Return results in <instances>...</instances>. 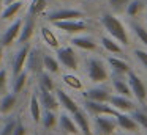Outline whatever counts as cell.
Here are the masks:
<instances>
[{"instance_id":"8","label":"cell","mask_w":147,"mask_h":135,"mask_svg":"<svg viewBox=\"0 0 147 135\" xmlns=\"http://www.w3.org/2000/svg\"><path fill=\"white\" fill-rule=\"evenodd\" d=\"M127 80L128 85H130V90L133 93V96L136 97L139 102H146L147 100V86L144 85L142 78L133 71H128L127 74Z\"/></svg>"},{"instance_id":"25","label":"cell","mask_w":147,"mask_h":135,"mask_svg":"<svg viewBox=\"0 0 147 135\" xmlns=\"http://www.w3.org/2000/svg\"><path fill=\"white\" fill-rule=\"evenodd\" d=\"M115 122H117V127H120L125 132H138V129H139L138 122L131 118V115H127L123 112H120L115 116Z\"/></svg>"},{"instance_id":"16","label":"cell","mask_w":147,"mask_h":135,"mask_svg":"<svg viewBox=\"0 0 147 135\" xmlns=\"http://www.w3.org/2000/svg\"><path fill=\"white\" fill-rule=\"evenodd\" d=\"M52 93H54V91H48V90H45V88L36 86V96H38V99H40L41 107L46 110H54V112H57L59 102H57L55 94H52Z\"/></svg>"},{"instance_id":"10","label":"cell","mask_w":147,"mask_h":135,"mask_svg":"<svg viewBox=\"0 0 147 135\" xmlns=\"http://www.w3.org/2000/svg\"><path fill=\"white\" fill-rule=\"evenodd\" d=\"M26 71L32 74H38L40 71H43V53L40 52L38 47H30L29 53H27L26 60Z\"/></svg>"},{"instance_id":"7","label":"cell","mask_w":147,"mask_h":135,"mask_svg":"<svg viewBox=\"0 0 147 135\" xmlns=\"http://www.w3.org/2000/svg\"><path fill=\"white\" fill-rule=\"evenodd\" d=\"M84 110H86L89 115H109V116H117L120 112L111 107L108 102H96V100H89V99H84Z\"/></svg>"},{"instance_id":"29","label":"cell","mask_w":147,"mask_h":135,"mask_svg":"<svg viewBox=\"0 0 147 135\" xmlns=\"http://www.w3.org/2000/svg\"><path fill=\"white\" fill-rule=\"evenodd\" d=\"M46 9H48V0H30V3L27 5V16L36 19L45 14Z\"/></svg>"},{"instance_id":"23","label":"cell","mask_w":147,"mask_h":135,"mask_svg":"<svg viewBox=\"0 0 147 135\" xmlns=\"http://www.w3.org/2000/svg\"><path fill=\"white\" fill-rule=\"evenodd\" d=\"M106 63L111 68V71L114 72V75H127L128 71H131L130 65L125 60H122L120 57H108Z\"/></svg>"},{"instance_id":"6","label":"cell","mask_w":147,"mask_h":135,"mask_svg":"<svg viewBox=\"0 0 147 135\" xmlns=\"http://www.w3.org/2000/svg\"><path fill=\"white\" fill-rule=\"evenodd\" d=\"M84 11L78 8H57V9H52L46 14V21L49 24L52 22H57V21H68V19H82L84 17Z\"/></svg>"},{"instance_id":"42","label":"cell","mask_w":147,"mask_h":135,"mask_svg":"<svg viewBox=\"0 0 147 135\" xmlns=\"http://www.w3.org/2000/svg\"><path fill=\"white\" fill-rule=\"evenodd\" d=\"M3 58H5V47L0 44V68H2V63H3Z\"/></svg>"},{"instance_id":"43","label":"cell","mask_w":147,"mask_h":135,"mask_svg":"<svg viewBox=\"0 0 147 135\" xmlns=\"http://www.w3.org/2000/svg\"><path fill=\"white\" fill-rule=\"evenodd\" d=\"M2 8H3V0H0V11H2Z\"/></svg>"},{"instance_id":"45","label":"cell","mask_w":147,"mask_h":135,"mask_svg":"<svg viewBox=\"0 0 147 135\" xmlns=\"http://www.w3.org/2000/svg\"><path fill=\"white\" fill-rule=\"evenodd\" d=\"M2 121H3V119H2V115H0V124H2Z\"/></svg>"},{"instance_id":"14","label":"cell","mask_w":147,"mask_h":135,"mask_svg":"<svg viewBox=\"0 0 147 135\" xmlns=\"http://www.w3.org/2000/svg\"><path fill=\"white\" fill-rule=\"evenodd\" d=\"M54 91H55V97H57L59 107H62L65 112H68V113L73 115L76 110H79V104H78L65 90H62V88H55Z\"/></svg>"},{"instance_id":"15","label":"cell","mask_w":147,"mask_h":135,"mask_svg":"<svg viewBox=\"0 0 147 135\" xmlns=\"http://www.w3.org/2000/svg\"><path fill=\"white\" fill-rule=\"evenodd\" d=\"M40 36H41V41L45 43V46H48L49 49L55 50L60 47V39H59L54 27H51V25H41L40 27Z\"/></svg>"},{"instance_id":"47","label":"cell","mask_w":147,"mask_h":135,"mask_svg":"<svg viewBox=\"0 0 147 135\" xmlns=\"http://www.w3.org/2000/svg\"><path fill=\"white\" fill-rule=\"evenodd\" d=\"M146 24H147V14H146Z\"/></svg>"},{"instance_id":"28","label":"cell","mask_w":147,"mask_h":135,"mask_svg":"<svg viewBox=\"0 0 147 135\" xmlns=\"http://www.w3.org/2000/svg\"><path fill=\"white\" fill-rule=\"evenodd\" d=\"M60 78H62V83L67 88H70V90H74V91H82L84 90V82L81 80V77L76 75L74 72H63Z\"/></svg>"},{"instance_id":"5","label":"cell","mask_w":147,"mask_h":135,"mask_svg":"<svg viewBox=\"0 0 147 135\" xmlns=\"http://www.w3.org/2000/svg\"><path fill=\"white\" fill-rule=\"evenodd\" d=\"M52 27L59 31H63L68 35H78V33H84L89 30V25L86 21L82 19H68V21H57L52 22Z\"/></svg>"},{"instance_id":"11","label":"cell","mask_w":147,"mask_h":135,"mask_svg":"<svg viewBox=\"0 0 147 135\" xmlns=\"http://www.w3.org/2000/svg\"><path fill=\"white\" fill-rule=\"evenodd\" d=\"M57 126H59V129H60V132L63 135H81L79 129H78L76 122H74V119H73V116L68 112H65V110L57 116Z\"/></svg>"},{"instance_id":"40","label":"cell","mask_w":147,"mask_h":135,"mask_svg":"<svg viewBox=\"0 0 147 135\" xmlns=\"http://www.w3.org/2000/svg\"><path fill=\"white\" fill-rule=\"evenodd\" d=\"M128 2H130V0H108L109 6H111L114 11H122V9H125V6L128 5Z\"/></svg>"},{"instance_id":"27","label":"cell","mask_w":147,"mask_h":135,"mask_svg":"<svg viewBox=\"0 0 147 135\" xmlns=\"http://www.w3.org/2000/svg\"><path fill=\"white\" fill-rule=\"evenodd\" d=\"M112 88H114V91L117 94H120V96H127V97L133 96L125 75H114V77H112Z\"/></svg>"},{"instance_id":"19","label":"cell","mask_w":147,"mask_h":135,"mask_svg":"<svg viewBox=\"0 0 147 135\" xmlns=\"http://www.w3.org/2000/svg\"><path fill=\"white\" fill-rule=\"evenodd\" d=\"M27 108H29V118L33 124H40L41 121V113H43V107L40 104V99L36 96V91H33L29 97V104H27Z\"/></svg>"},{"instance_id":"13","label":"cell","mask_w":147,"mask_h":135,"mask_svg":"<svg viewBox=\"0 0 147 135\" xmlns=\"http://www.w3.org/2000/svg\"><path fill=\"white\" fill-rule=\"evenodd\" d=\"M29 49H30V46H29V43H27V44H21V47L14 52L13 63H11V72H13V77L26 69V60H27Z\"/></svg>"},{"instance_id":"33","label":"cell","mask_w":147,"mask_h":135,"mask_svg":"<svg viewBox=\"0 0 147 135\" xmlns=\"http://www.w3.org/2000/svg\"><path fill=\"white\" fill-rule=\"evenodd\" d=\"M29 72L24 69L22 72H19L18 75H14L13 77V85H11V91H13L14 94H19L22 93V90L26 88L27 85V80H29Z\"/></svg>"},{"instance_id":"39","label":"cell","mask_w":147,"mask_h":135,"mask_svg":"<svg viewBox=\"0 0 147 135\" xmlns=\"http://www.w3.org/2000/svg\"><path fill=\"white\" fill-rule=\"evenodd\" d=\"M133 55H134V58H136L138 61H139V65L147 71V52H146V50H142V49H136V50L133 52Z\"/></svg>"},{"instance_id":"3","label":"cell","mask_w":147,"mask_h":135,"mask_svg":"<svg viewBox=\"0 0 147 135\" xmlns=\"http://www.w3.org/2000/svg\"><path fill=\"white\" fill-rule=\"evenodd\" d=\"M55 58L68 71H78L79 69V58L73 46H63L55 49Z\"/></svg>"},{"instance_id":"2","label":"cell","mask_w":147,"mask_h":135,"mask_svg":"<svg viewBox=\"0 0 147 135\" xmlns=\"http://www.w3.org/2000/svg\"><path fill=\"white\" fill-rule=\"evenodd\" d=\"M86 74L89 77V80L92 83H105L109 78V71L106 61H103L101 58H96V57H90L86 60Z\"/></svg>"},{"instance_id":"17","label":"cell","mask_w":147,"mask_h":135,"mask_svg":"<svg viewBox=\"0 0 147 135\" xmlns=\"http://www.w3.org/2000/svg\"><path fill=\"white\" fill-rule=\"evenodd\" d=\"M73 119L76 122L78 129H79V134L81 135H93V130H92V122L89 119V115H87L86 110H76L73 113Z\"/></svg>"},{"instance_id":"26","label":"cell","mask_w":147,"mask_h":135,"mask_svg":"<svg viewBox=\"0 0 147 135\" xmlns=\"http://www.w3.org/2000/svg\"><path fill=\"white\" fill-rule=\"evenodd\" d=\"M100 44H101V47L106 50V52L112 53V55H119V57L123 55V49H122V44H119L117 41L114 39V38L103 35V36L100 38Z\"/></svg>"},{"instance_id":"41","label":"cell","mask_w":147,"mask_h":135,"mask_svg":"<svg viewBox=\"0 0 147 135\" xmlns=\"http://www.w3.org/2000/svg\"><path fill=\"white\" fill-rule=\"evenodd\" d=\"M11 135H29V130H27V126L24 124L22 121H18L16 126L13 129V134Z\"/></svg>"},{"instance_id":"34","label":"cell","mask_w":147,"mask_h":135,"mask_svg":"<svg viewBox=\"0 0 147 135\" xmlns=\"http://www.w3.org/2000/svg\"><path fill=\"white\" fill-rule=\"evenodd\" d=\"M144 8H146L144 0H130L128 5L125 6V13H127V16H130V17H138V16L142 13Z\"/></svg>"},{"instance_id":"12","label":"cell","mask_w":147,"mask_h":135,"mask_svg":"<svg viewBox=\"0 0 147 135\" xmlns=\"http://www.w3.org/2000/svg\"><path fill=\"white\" fill-rule=\"evenodd\" d=\"M70 44L76 49L81 50H96L98 49V43L95 41V38L89 36V35H82V33H78V35H71L70 38Z\"/></svg>"},{"instance_id":"35","label":"cell","mask_w":147,"mask_h":135,"mask_svg":"<svg viewBox=\"0 0 147 135\" xmlns=\"http://www.w3.org/2000/svg\"><path fill=\"white\" fill-rule=\"evenodd\" d=\"M131 30L136 35V38L139 39V43H142L144 46L147 47V28L142 27L141 24H136V22H131Z\"/></svg>"},{"instance_id":"44","label":"cell","mask_w":147,"mask_h":135,"mask_svg":"<svg viewBox=\"0 0 147 135\" xmlns=\"http://www.w3.org/2000/svg\"><path fill=\"white\" fill-rule=\"evenodd\" d=\"M5 2V5H7V3H11V2H14V0H3Z\"/></svg>"},{"instance_id":"36","label":"cell","mask_w":147,"mask_h":135,"mask_svg":"<svg viewBox=\"0 0 147 135\" xmlns=\"http://www.w3.org/2000/svg\"><path fill=\"white\" fill-rule=\"evenodd\" d=\"M131 118L138 122V126H141V127H144L147 130V113L146 112L133 108V110H131Z\"/></svg>"},{"instance_id":"32","label":"cell","mask_w":147,"mask_h":135,"mask_svg":"<svg viewBox=\"0 0 147 135\" xmlns=\"http://www.w3.org/2000/svg\"><path fill=\"white\" fill-rule=\"evenodd\" d=\"M43 71L49 72V74H59L60 72V63L57 61V58L49 53H43Z\"/></svg>"},{"instance_id":"18","label":"cell","mask_w":147,"mask_h":135,"mask_svg":"<svg viewBox=\"0 0 147 135\" xmlns=\"http://www.w3.org/2000/svg\"><path fill=\"white\" fill-rule=\"evenodd\" d=\"M108 104L111 107H114L117 112H123V113H127V112H131V110L134 108V102L130 99V97H127V96H120V94H114V96H109V99H108Z\"/></svg>"},{"instance_id":"46","label":"cell","mask_w":147,"mask_h":135,"mask_svg":"<svg viewBox=\"0 0 147 135\" xmlns=\"http://www.w3.org/2000/svg\"><path fill=\"white\" fill-rule=\"evenodd\" d=\"M144 3H146V8H147V0H144Z\"/></svg>"},{"instance_id":"9","label":"cell","mask_w":147,"mask_h":135,"mask_svg":"<svg viewBox=\"0 0 147 135\" xmlns=\"http://www.w3.org/2000/svg\"><path fill=\"white\" fill-rule=\"evenodd\" d=\"M22 17H14L13 22L5 28L3 35H2V39H0V44L3 47H10L13 43H16L18 38H19L21 33V27H22Z\"/></svg>"},{"instance_id":"20","label":"cell","mask_w":147,"mask_h":135,"mask_svg":"<svg viewBox=\"0 0 147 135\" xmlns=\"http://www.w3.org/2000/svg\"><path fill=\"white\" fill-rule=\"evenodd\" d=\"M22 8H24V0H14L11 3H7L5 8H2V11H0V19L2 21H13L22 11Z\"/></svg>"},{"instance_id":"24","label":"cell","mask_w":147,"mask_h":135,"mask_svg":"<svg viewBox=\"0 0 147 135\" xmlns=\"http://www.w3.org/2000/svg\"><path fill=\"white\" fill-rule=\"evenodd\" d=\"M18 105V94L13 91L7 94H2L0 97V115H10Z\"/></svg>"},{"instance_id":"31","label":"cell","mask_w":147,"mask_h":135,"mask_svg":"<svg viewBox=\"0 0 147 135\" xmlns=\"http://www.w3.org/2000/svg\"><path fill=\"white\" fill-rule=\"evenodd\" d=\"M57 112H54V110H46L43 108V113H41V121H40V124H41L43 129H46V130H51V129H54L55 126H57Z\"/></svg>"},{"instance_id":"30","label":"cell","mask_w":147,"mask_h":135,"mask_svg":"<svg viewBox=\"0 0 147 135\" xmlns=\"http://www.w3.org/2000/svg\"><path fill=\"white\" fill-rule=\"evenodd\" d=\"M36 86L38 88H45L48 91H54L55 90V82H54V77L52 74L46 71H40L36 74Z\"/></svg>"},{"instance_id":"21","label":"cell","mask_w":147,"mask_h":135,"mask_svg":"<svg viewBox=\"0 0 147 135\" xmlns=\"http://www.w3.org/2000/svg\"><path fill=\"white\" fill-rule=\"evenodd\" d=\"M84 99H89V100H96V102H108L109 96H111V93H109L108 88L105 86H92L89 88V90H86L82 93Z\"/></svg>"},{"instance_id":"38","label":"cell","mask_w":147,"mask_h":135,"mask_svg":"<svg viewBox=\"0 0 147 135\" xmlns=\"http://www.w3.org/2000/svg\"><path fill=\"white\" fill-rule=\"evenodd\" d=\"M8 78H10V72L7 68H0V93H3L8 86Z\"/></svg>"},{"instance_id":"37","label":"cell","mask_w":147,"mask_h":135,"mask_svg":"<svg viewBox=\"0 0 147 135\" xmlns=\"http://www.w3.org/2000/svg\"><path fill=\"white\" fill-rule=\"evenodd\" d=\"M16 122H18L16 118H10L7 121H2V124H0V135H11Z\"/></svg>"},{"instance_id":"4","label":"cell","mask_w":147,"mask_h":135,"mask_svg":"<svg viewBox=\"0 0 147 135\" xmlns=\"http://www.w3.org/2000/svg\"><path fill=\"white\" fill-rule=\"evenodd\" d=\"M115 129H117V122H115L114 116L109 115H95L92 121V130L96 135H114Z\"/></svg>"},{"instance_id":"22","label":"cell","mask_w":147,"mask_h":135,"mask_svg":"<svg viewBox=\"0 0 147 135\" xmlns=\"http://www.w3.org/2000/svg\"><path fill=\"white\" fill-rule=\"evenodd\" d=\"M33 35H35V19L27 16L22 21V27H21V33H19L18 41H19V44H27L30 43Z\"/></svg>"},{"instance_id":"1","label":"cell","mask_w":147,"mask_h":135,"mask_svg":"<svg viewBox=\"0 0 147 135\" xmlns=\"http://www.w3.org/2000/svg\"><path fill=\"white\" fill-rule=\"evenodd\" d=\"M100 22H101L103 28L106 30V33L111 38H114L119 44H122V46L130 44V36H128L127 27L117 16L111 14V13H103L100 16Z\"/></svg>"}]
</instances>
